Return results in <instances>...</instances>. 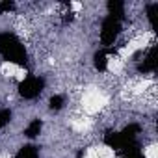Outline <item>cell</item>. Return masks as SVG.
Masks as SVG:
<instances>
[{"mask_svg":"<svg viewBox=\"0 0 158 158\" xmlns=\"http://www.w3.org/2000/svg\"><path fill=\"white\" fill-rule=\"evenodd\" d=\"M47 88V80L43 74H24L17 82V95L24 101H35Z\"/></svg>","mask_w":158,"mask_h":158,"instance_id":"cell-1","label":"cell"},{"mask_svg":"<svg viewBox=\"0 0 158 158\" xmlns=\"http://www.w3.org/2000/svg\"><path fill=\"white\" fill-rule=\"evenodd\" d=\"M13 158H41V149L34 143H24L19 149H15Z\"/></svg>","mask_w":158,"mask_h":158,"instance_id":"cell-2","label":"cell"}]
</instances>
